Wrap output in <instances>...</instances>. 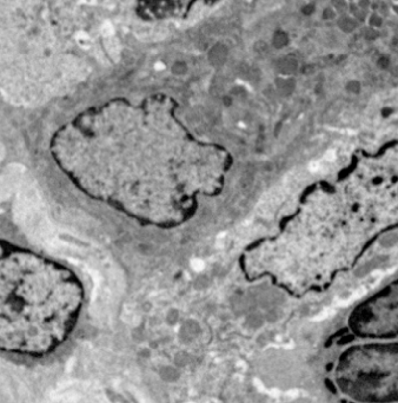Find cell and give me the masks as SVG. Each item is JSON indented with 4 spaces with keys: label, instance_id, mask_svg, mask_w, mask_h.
<instances>
[{
    "label": "cell",
    "instance_id": "277c9868",
    "mask_svg": "<svg viewBox=\"0 0 398 403\" xmlns=\"http://www.w3.org/2000/svg\"><path fill=\"white\" fill-rule=\"evenodd\" d=\"M392 5H398V0H391Z\"/></svg>",
    "mask_w": 398,
    "mask_h": 403
},
{
    "label": "cell",
    "instance_id": "3957f363",
    "mask_svg": "<svg viewBox=\"0 0 398 403\" xmlns=\"http://www.w3.org/2000/svg\"><path fill=\"white\" fill-rule=\"evenodd\" d=\"M191 266L193 268V270H196V271H200V270L204 269V262L201 260H193Z\"/></svg>",
    "mask_w": 398,
    "mask_h": 403
},
{
    "label": "cell",
    "instance_id": "7a4b0ae2",
    "mask_svg": "<svg viewBox=\"0 0 398 403\" xmlns=\"http://www.w3.org/2000/svg\"><path fill=\"white\" fill-rule=\"evenodd\" d=\"M383 22H384L383 16L382 14H379L378 12L370 13L367 18V23H368L369 27H373L374 28V30H376V28H379L380 26L383 25Z\"/></svg>",
    "mask_w": 398,
    "mask_h": 403
},
{
    "label": "cell",
    "instance_id": "6da1fadb",
    "mask_svg": "<svg viewBox=\"0 0 398 403\" xmlns=\"http://www.w3.org/2000/svg\"><path fill=\"white\" fill-rule=\"evenodd\" d=\"M70 270L33 250L0 242V356L42 360L64 347L80 314Z\"/></svg>",
    "mask_w": 398,
    "mask_h": 403
}]
</instances>
